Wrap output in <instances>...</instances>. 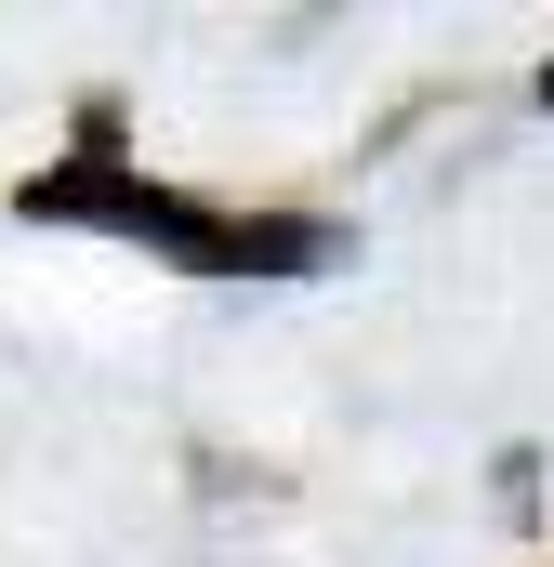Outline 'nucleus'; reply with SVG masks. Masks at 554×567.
<instances>
[{
  "mask_svg": "<svg viewBox=\"0 0 554 567\" xmlns=\"http://www.w3.org/2000/svg\"><path fill=\"white\" fill-rule=\"evenodd\" d=\"M27 225H120V238H158L172 265H198V278H290V265L330 251L304 212H290V225H225V212H198V198H172V185L120 172V133H106V120L80 133L66 172L27 185Z\"/></svg>",
  "mask_w": 554,
  "mask_h": 567,
  "instance_id": "1",
  "label": "nucleus"
},
{
  "mask_svg": "<svg viewBox=\"0 0 554 567\" xmlns=\"http://www.w3.org/2000/svg\"><path fill=\"white\" fill-rule=\"evenodd\" d=\"M542 106H554V66H542Z\"/></svg>",
  "mask_w": 554,
  "mask_h": 567,
  "instance_id": "2",
  "label": "nucleus"
}]
</instances>
